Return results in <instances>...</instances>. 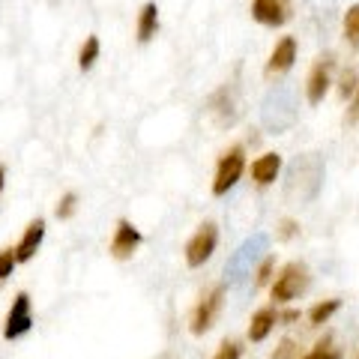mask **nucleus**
Wrapping results in <instances>:
<instances>
[{
	"instance_id": "nucleus-1",
	"label": "nucleus",
	"mask_w": 359,
	"mask_h": 359,
	"mask_svg": "<svg viewBox=\"0 0 359 359\" xmlns=\"http://www.w3.org/2000/svg\"><path fill=\"white\" fill-rule=\"evenodd\" d=\"M323 177H327V165L318 153H299L294 162L287 165L285 174V201L290 207H306L318 201L323 189Z\"/></svg>"
},
{
	"instance_id": "nucleus-2",
	"label": "nucleus",
	"mask_w": 359,
	"mask_h": 359,
	"mask_svg": "<svg viewBox=\"0 0 359 359\" xmlns=\"http://www.w3.org/2000/svg\"><path fill=\"white\" fill-rule=\"evenodd\" d=\"M297 117H299L297 90L290 84L269 87L266 96L261 99V129L269 135H282L287 129H294Z\"/></svg>"
},
{
	"instance_id": "nucleus-3",
	"label": "nucleus",
	"mask_w": 359,
	"mask_h": 359,
	"mask_svg": "<svg viewBox=\"0 0 359 359\" xmlns=\"http://www.w3.org/2000/svg\"><path fill=\"white\" fill-rule=\"evenodd\" d=\"M266 249H269L266 233H252L249 240H243L240 249L228 257V266H224V273H228V285H243L245 278L252 276L255 264L266 255Z\"/></svg>"
},
{
	"instance_id": "nucleus-4",
	"label": "nucleus",
	"mask_w": 359,
	"mask_h": 359,
	"mask_svg": "<svg viewBox=\"0 0 359 359\" xmlns=\"http://www.w3.org/2000/svg\"><path fill=\"white\" fill-rule=\"evenodd\" d=\"M245 171V150L243 144H233L219 156V165H216V177H212V195L222 198L228 195L233 186L240 183V177Z\"/></svg>"
},
{
	"instance_id": "nucleus-5",
	"label": "nucleus",
	"mask_w": 359,
	"mask_h": 359,
	"mask_svg": "<svg viewBox=\"0 0 359 359\" xmlns=\"http://www.w3.org/2000/svg\"><path fill=\"white\" fill-rule=\"evenodd\" d=\"M207 120L216 129H231L240 120V99L233 87H219L216 93L207 99Z\"/></svg>"
},
{
	"instance_id": "nucleus-6",
	"label": "nucleus",
	"mask_w": 359,
	"mask_h": 359,
	"mask_svg": "<svg viewBox=\"0 0 359 359\" xmlns=\"http://www.w3.org/2000/svg\"><path fill=\"white\" fill-rule=\"evenodd\" d=\"M309 287V266L299 261H290L282 266V273L273 282V299L276 302H294L302 290Z\"/></svg>"
},
{
	"instance_id": "nucleus-7",
	"label": "nucleus",
	"mask_w": 359,
	"mask_h": 359,
	"mask_svg": "<svg viewBox=\"0 0 359 359\" xmlns=\"http://www.w3.org/2000/svg\"><path fill=\"white\" fill-rule=\"evenodd\" d=\"M30 330H33V302H30L27 290H18L13 306L6 311V320H4V339L6 341L25 339Z\"/></svg>"
},
{
	"instance_id": "nucleus-8",
	"label": "nucleus",
	"mask_w": 359,
	"mask_h": 359,
	"mask_svg": "<svg viewBox=\"0 0 359 359\" xmlns=\"http://www.w3.org/2000/svg\"><path fill=\"white\" fill-rule=\"evenodd\" d=\"M332 69H335V54L332 51L320 54V57L311 63L309 78H306V99H309V105H320L323 102V96H327V90L332 84Z\"/></svg>"
},
{
	"instance_id": "nucleus-9",
	"label": "nucleus",
	"mask_w": 359,
	"mask_h": 359,
	"mask_svg": "<svg viewBox=\"0 0 359 359\" xmlns=\"http://www.w3.org/2000/svg\"><path fill=\"white\" fill-rule=\"evenodd\" d=\"M216 245H219V228L212 222H204L201 228L192 233V240L186 243V264L198 269V266H204L212 252H216Z\"/></svg>"
},
{
	"instance_id": "nucleus-10",
	"label": "nucleus",
	"mask_w": 359,
	"mask_h": 359,
	"mask_svg": "<svg viewBox=\"0 0 359 359\" xmlns=\"http://www.w3.org/2000/svg\"><path fill=\"white\" fill-rule=\"evenodd\" d=\"M222 302H224V285H216L212 290H207L201 302L195 306L192 311V332L195 335H204L212 330V323H216L219 311H222Z\"/></svg>"
},
{
	"instance_id": "nucleus-11",
	"label": "nucleus",
	"mask_w": 359,
	"mask_h": 359,
	"mask_svg": "<svg viewBox=\"0 0 359 359\" xmlns=\"http://www.w3.org/2000/svg\"><path fill=\"white\" fill-rule=\"evenodd\" d=\"M297 63V39L294 36H282L276 42V48L269 51V60L264 66V75L273 81V78H282L285 72H290V66Z\"/></svg>"
},
{
	"instance_id": "nucleus-12",
	"label": "nucleus",
	"mask_w": 359,
	"mask_h": 359,
	"mask_svg": "<svg viewBox=\"0 0 359 359\" xmlns=\"http://www.w3.org/2000/svg\"><path fill=\"white\" fill-rule=\"evenodd\" d=\"M141 240H144L141 231L135 228L129 219H120L114 228V237H111V257H114V261H129V257L138 252Z\"/></svg>"
},
{
	"instance_id": "nucleus-13",
	"label": "nucleus",
	"mask_w": 359,
	"mask_h": 359,
	"mask_svg": "<svg viewBox=\"0 0 359 359\" xmlns=\"http://www.w3.org/2000/svg\"><path fill=\"white\" fill-rule=\"evenodd\" d=\"M252 18L264 27H282L290 18V0H252Z\"/></svg>"
},
{
	"instance_id": "nucleus-14",
	"label": "nucleus",
	"mask_w": 359,
	"mask_h": 359,
	"mask_svg": "<svg viewBox=\"0 0 359 359\" xmlns=\"http://www.w3.org/2000/svg\"><path fill=\"white\" fill-rule=\"evenodd\" d=\"M42 240H45V219H33L27 228H25V233H21V240H18V245H15V261L18 264H27V261H33L36 257V252H39V245H42Z\"/></svg>"
},
{
	"instance_id": "nucleus-15",
	"label": "nucleus",
	"mask_w": 359,
	"mask_h": 359,
	"mask_svg": "<svg viewBox=\"0 0 359 359\" xmlns=\"http://www.w3.org/2000/svg\"><path fill=\"white\" fill-rule=\"evenodd\" d=\"M282 171V156L278 153H264L252 162V180L257 186H273Z\"/></svg>"
},
{
	"instance_id": "nucleus-16",
	"label": "nucleus",
	"mask_w": 359,
	"mask_h": 359,
	"mask_svg": "<svg viewBox=\"0 0 359 359\" xmlns=\"http://www.w3.org/2000/svg\"><path fill=\"white\" fill-rule=\"evenodd\" d=\"M278 323V311L273 306H266V309H257L252 314V323H249V341H264L269 332H273V327Z\"/></svg>"
},
{
	"instance_id": "nucleus-17",
	"label": "nucleus",
	"mask_w": 359,
	"mask_h": 359,
	"mask_svg": "<svg viewBox=\"0 0 359 359\" xmlns=\"http://www.w3.org/2000/svg\"><path fill=\"white\" fill-rule=\"evenodd\" d=\"M156 30H159V6L153 4H144L141 13H138V21H135V36L138 42H150L156 36Z\"/></svg>"
},
{
	"instance_id": "nucleus-18",
	"label": "nucleus",
	"mask_w": 359,
	"mask_h": 359,
	"mask_svg": "<svg viewBox=\"0 0 359 359\" xmlns=\"http://www.w3.org/2000/svg\"><path fill=\"white\" fill-rule=\"evenodd\" d=\"M339 309H341V299H323V302H318V306L309 309V323L311 327H323Z\"/></svg>"
},
{
	"instance_id": "nucleus-19",
	"label": "nucleus",
	"mask_w": 359,
	"mask_h": 359,
	"mask_svg": "<svg viewBox=\"0 0 359 359\" xmlns=\"http://www.w3.org/2000/svg\"><path fill=\"white\" fill-rule=\"evenodd\" d=\"M99 54H102V42H99V36H87L84 45H81V51H78V66H81V72L93 69Z\"/></svg>"
},
{
	"instance_id": "nucleus-20",
	"label": "nucleus",
	"mask_w": 359,
	"mask_h": 359,
	"mask_svg": "<svg viewBox=\"0 0 359 359\" xmlns=\"http://www.w3.org/2000/svg\"><path fill=\"white\" fill-rule=\"evenodd\" d=\"M344 39L351 48H359V4L344 13Z\"/></svg>"
},
{
	"instance_id": "nucleus-21",
	"label": "nucleus",
	"mask_w": 359,
	"mask_h": 359,
	"mask_svg": "<svg viewBox=\"0 0 359 359\" xmlns=\"http://www.w3.org/2000/svg\"><path fill=\"white\" fill-rule=\"evenodd\" d=\"M302 359H339V351H335V347H332V339L327 335V339L314 344L311 351H309L306 356H302Z\"/></svg>"
},
{
	"instance_id": "nucleus-22",
	"label": "nucleus",
	"mask_w": 359,
	"mask_h": 359,
	"mask_svg": "<svg viewBox=\"0 0 359 359\" xmlns=\"http://www.w3.org/2000/svg\"><path fill=\"white\" fill-rule=\"evenodd\" d=\"M75 210H78V195H75V192H66V195L57 201V210H54V216L66 222V219L75 216Z\"/></svg>"
},
{
	"instance_id": "nucleus-23",
	"label": "nucleus",
	"mask_w": 359,
	"mask_h": 359,
	"mask_svg": "<svg viewBox=\"0 0 359 359\" xmlns=\"http://www.w3.org/2000/svg\"><path fill=\"white\" fill-rule=\"evenodd\" d=\"M15 266H18L15 252H13V249H0V285H4L6 278L15 273Z\"/></svg>"
},
{
	"instance_id": "nucleus-24",
	"label": "nucleus",
	"mask_w": 359,
	"mask_h": 359,
	"mask_svg": "<svg viewBox=\"0 0 359 359\" xmlns=\"http://www.w3.org/2000/svg\"><path fill=\"white\" fill-rule=\"evenodd\" d=\"M297 353H299V344L294 339H282L269 359H297Z\"/></svg>"
},
{
	"instance_id": "nucleus-25",
	"label": "nucleus",
	"mask_w": 359,
	"mask_h": 359,
	"mask_svg": "<svg viewBox=\"0 0 359 359\" xmlns=\"http://www.w3.org/2000/svg\"><path fill=\"white\" fill-rule=\"evenodd\" d=\"M240 356H243L240 341H228V339H224V341L219 344V351H216V356H212V359H240Z\"/></svg>"
},
{
	"instance_id": "nucleus-26",
	"label": "nucleus",
	"mask_w": 359,
	"mask_h": 359,
	"mask_svg": "<svg viewBox=\"0 0 359 359\" xmlns=\"http://www.w3.org/2000/svg\"><path fill=\"white\" fill-rule=\"evenodd\" d=\"M356 87H359V81H356V72H353V69H347V72L341 75V84H339V93H341V99L353 96V93H356Z\"/></svg>"
},
{
	"instance_id": "nucleus-27",
	"label": "nucleus",
	"mask_w": 359,
	"mask_h": 359,
	"mask_svg": "<svg viewBox=\"0 0 359 359\" xmlns=\"http://www.w3.org/2000/svg\"><path fill=\"white\" fill-rule=\"evenodd\" d=\"M273 266H276V257L273 255H266L264 261H261V266H257V278H255V285H266L269 282V276H273Z\"/></svg>"
},
{
	"instance_id": "nucleus-28",
	"label": "nucleus",
	"mask_w": 359,
	"mask_h": 359,
	"mask_svg": "<svg viewBox=\"0 0 359 359\" xmlns=\"http://www.w3.org/2000/svg\"><path fill=\"white\" fill-rule=\"evenodd\" d=\"M299 233V224L294 219H282V224H278V240H294Z\"/></svg>"
},
{
	"instance_id": "nucleus-29",
	"label": "nucleus",
	"mask_w": 359,
	"mask_h": 359,
	"mask_svg": "<svg viewBox=\"0 0 359 359\" xmlns=\"http://www.w3.org/2000/svg\"><path fill=\"white\" fill-rule=\"evenodd\" d=\"M344 126H359V87H356V93H353L351 108H347V114H344Z\"/></svg>"
},
{
	"instance_id": "nucleus-30",
	"label": "nucleus",
	"mask_w": 359,
	"mask_h": 359,
	"mask_svg": "<svg viewBox=\"0 0 359 359\" xmlns=\"http://www.w3.org/2000/svg\"><path fill=\"white\" fill-rule=\"evenodd\" d=\"M294 320H299V311H297V309H290V311H285V314H278V323H294Z\"/></svg>"
},
{
	"instance_id": "nucleus-31",
	"label": "nucleus",
	"mask_w": 359,
	"mask_h": 359,
	"mask_svg": "<svg viewBox=\"0 0 359 359\" xmlns=\"http://www.w3.org/2000/svg\"><path fill=\"white\" fill-rule=\"evenodd\" d=\"M4 186H6V165H0V195H4Z\"/></svg>"
},
{
	"instance_id": "nucleus-32",
	"label": "nucleus",
	"mask_w": 359,
	"mask_h": 359,
	"mask_svg": "<svg viewBox=\"0 0 359 359\" xmlns=\"http://www.w3.org/2000/svg\"><path fill=\"white\" fill-rule=\"evenodd\" d=\"M356 359H359V351H356Z\"/></svg>"
}]
</instances>
